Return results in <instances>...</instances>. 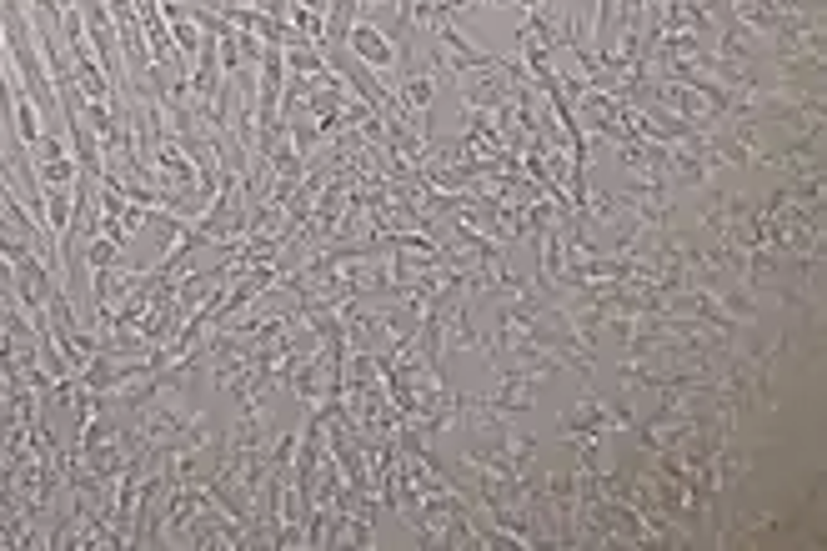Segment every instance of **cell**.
<instances>
[{
    "instance_id": "cell-9",
    "label": "cell",
    "mask_w": 827,
    "mask_h": 551,
    "mask_svg": "<svg viewBox=\"0 0 827 551\" xmlns=\"http://www.w3.org/2000/svg\"><path fill=\"white\" fill-rule=\"evenodd\" d=\"M366 6H376V0H366Z\"/></svg>"
},
{
    "instance_id": "cell-5",
    "label": "cell",
    "mask_w": 827,
    "mask_h": 551,
    "mask_svg": "<svg viewBox=\"0 0 827 551\" xmlns=\"http://www.w3.org/2000/svg\"><path fill=\"white\" fill-rule=\"evenodd\" d=\"M432 96H437V86H432L427 76H417V81L406 86V101H411V106H432Z\"/></svg>"
},
{
    "instance_id": "cell-2",
    "label": "cell",
    "mask_w": 827,
    "mask_h": 551,
    "mask_svg": "<svg viewBox=\"0 0 827 551\" xmlns=\"http://www.w3.org/2000/svg\"><path fill=\"white\" fill-rule=\"evenodd\" d=\"M16 131H21L26 151L41 141V126H36V101H21V106H16Z\"/></svg>"
},
{
    "instance_id": "cell-8",
    "label": "cell",
    "mask_w": 827,
    "mask_h": 551,
    "mask_svg": "<svg viewBox=\"0 0 827 551\" xmlns=\"http://www.w3.org/2000/svg\"><path fill=\"white\" fill-rule=\"evenodd\" d=\"M492 6H507V0H492Z\"/></svg>"
},
{
    "instance_id": "cell-6",
    "label": "cell",
    "mask_w": 827,
    "mask_h": 551,
    "mask_svg": "<svg viewBox=\"0 0 827 551\" xmlns=\"http://www.w3.org/2000/svg\"><path fill=\"white\" fill-rule=\"evenodd\" d=\"M31 151H36V156H41V166H46V161H61V156H66V146H61V141H56V136H46V131H41V141H36V146H31Z\"/></svg>"
},
{
    "instance_id": "cell-3",
    "label": "cell",
    "mask_w": 827,
    "mask_h": 551,
    "mask_svg": "<svg viewBox=\"0 0 827 551\" xmlns=\"http://www.w3.org/2000/svg\"><path fill=\"white\" fill-rule=\"evenodd\" d=\"M41 211H46L51 231H66V226H71V216H76V206H71L66 196H46V201H41Z\"/></svg>"
},
{
    "instance_id": "cell-4",
    "label": "cell",
    "mask_w": 827,
    "mask_h": 551,
    "mask_svg": "<svg viewBox=\"0 0 827 551\" xmlns=\"http://www.w3.org/2000/svg\"><path fill=\"white\" fill-rule=\"evenodd\" d=\"M41 176H46L51 186H71V181H76V161H71V156H61V161H46V166H41Z\"/></svg>"
},
{
    "instance_id": "cell-7",
    "label": "cell",
    "mask_w": 827,
    "mask_h": 551,
    "mask_svg": "<svg viewBox=\"0 0 827 551\" xmlns=\"http://www.w3.org/2000/svg\"><path fill=\"white\" fill-rule=\"evenodd\" d=\"M447 6H452V11H467V6H472V0H447Z\"/></svg>"
},
{
    "instance_id": "cell-1",
    "label": "cell",
    "mask_w": 827,
    "mask_h": 551,
    "mask_svg": "<svg viewBox=\"0 0 827 551\" xmlns=\"http://www.w3.org/2000/svg\"><path fill=\"white\" fill-rule=\"evenodd\" d=\"M351 51L366 61V66H376V71H391L396 66V51H391V41L376 31V26H351Z\"/></svg>"
}]
</instances>
